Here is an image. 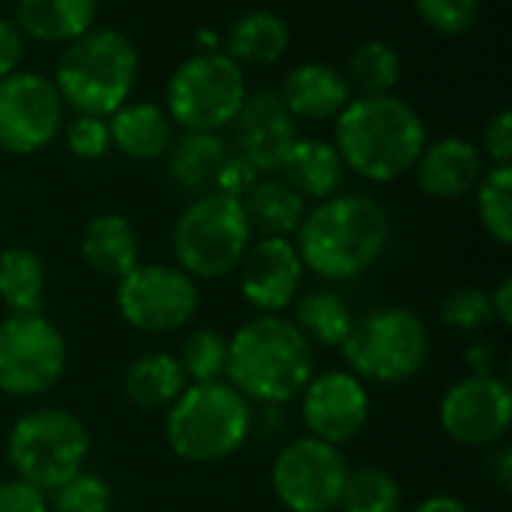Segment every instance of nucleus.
I'll use <instances>...</instances> for the list:
<instances>
[{"instance_id":"1","label":"nucleus","mask_w":512,"mask_h":512,"mask_svg":"<svg viewBox=\"0 0 512 512\" xmlns=\"http://www.w3.org/2000/svg\"><path fill=\"white\" fill-rule=\"evenodd\" d=\"M390 243V216L369 195H330L306 210L297 228V252L306 270L345 282L369 270Z\"/></svg>"},{"instance_id":"2","label":"nucleus","mask_w":512,"mask_h":512,"mask_svg":"<svg viewBox=\"0 0 512 512\" xmlns=\"http://www.w3.org/2000/svg\"><path fill=\"white\" fill-rule=\"evenodd\" d=\"M228 384L252 405H285L315 375V351L282 315H258L228 339Z\"/></svg>"},{"instance_id":"3","label":"nucleus","mask_w":512,"mask_h":512,"mask_svg":"<svg viewBox=\"0 0 512 512\" xmlns=\"http://www.w3.org/2000/svg\"><path fill=\"white\" fill-rule=\"evenodd\" d=\"M423 117L399 96H351L336 114V150L354 174L390 183L408 174L426 147Z\"/></svg>"},{"instance_id":"4","label":"nucleus","mask_w":512,"mask_h":512,"mask_svg":"<svg viewBox=\"0 0 512 512\" xmlns=\"http://www.w3.org/2000/svg\"><path fill=\"white\" fill-rule=\"evenodd\" d=\"M138 81V51L129 36L111 27H90L72 39L54 72V87L75 114L111 117L129 102Z\"/></svg>"},{"instance_id":"5","label":"nucleus","mask_w":512,"mask_h":512,"mask_svg":"<svg viewBox=\"0 0 512 512\" xmlns=\"http://www.w3.org/2000/svg\"><path fill=\"white\" fill-rule=\"evenodd\" d=\"M252 429L249 402L228 384H189L165 417L171 453L192 465H213L234 456Z\"/></svg>"},{"instance_id":"6","label":"nucleus","mask_w":512,"mask_h":512,"mask_svg":"<svg viewBox=\"0 0 512 512\" xmlns=\"http://www.w3.org/2000/svg\"><path fill=\"white\" fill-rule=\"evenodd\" d=\"M342 357L360 381L402 384L420 375L429 360V330L423 318L405 306H378L354 318Z\"/></svg>"},{"instance_id":"7","label":"nucleus","mask_w":512,"mask_h":512,"mask_svg":"<svg viewBox=\"0 0 512 512\" xmlns=\"http://www.w3.org/2000/svg\"><path fill=\"white\" fill-rule=\"evenodd\" d=\"M90 453V432L66 408H39L24 414L6 441L15 477L51 495L69 477L84 471Z\"/></svg>"},{"instance_id":"8","label":"nucleus","mask_w":512,"mask_h":512,"mask_svg":"<svg viewBox=\"0 0 512 512\" xmlns=\"http://www.w3.org/2000/svg\"><path fill=\"white\" fill-rule=\"evenodd\" d=\"M252 240L240 198L207 192L198 195L174 222L171 249L177 267L192 279H219L240 267Z\"/></svg>"},{"instance_id":"9","label":"nucleus","mask_w":512,"mask_h":512,"mask_svg":"<svg viewBox=\"0 0 512 512\" xmlns=\"http://www.w3.org/2000/svg\"><path fill=\"white\" fill-rule=\"evenodd\" d=\"M246 93V75L228 54H195L174 69L165 114L183 132H219L234 123Z\"/></svg>"},{"instance_id":"10","label":"nucleus","mask_w":512,"mask_h":512,"mask_svg":"<svg viewBox=\"0 0 512 512\" xmlns=\"http://www.w3.org/2000/svg\"><path fill=\"white\" fill-rule=\"evenodd\" d=\"M66 363V339L42 312L0 321V393L18 399L42 396L57 387Z\"/></svg>"},{"instance_id":"11","label":"nucleus","mask_w":512,"mask_h":512,"mask_svg":"<svg viewBox=\"0 0 512 512\" xmlns=\"http://www.w3.org/2000/svg\"><path fill=\"white\" fill-rule=\"evenodd\" d=\"M348 474L342 447L306 435L279 450L270 483L288 512H333L339 510Z\"/></svg>"},{"instance_id":"12","label":"nucleus","mask_w":512,"mask_h":512,"mask_svg":"<svg viewBox=\"0 0 512 512\" xmlns=\"http://www.w3.org/2000/svg\"><path fill=\"white\" fill-rule=\"evenodd\" d=\"M117 312L141 333H174L198 312V285L171 264H138L117 279Z\"/></svg>"},{"instance_id":"13","label":"nucleus","mask_w":512,"mask_h":512,"mask_svg":"<svg viewBox=\"0 0 512 512\" xmlns=\"http://www.w3.org/2000/svg\"><path fill=\"white\" fill-rule=\"evenodd\" d=\"M63 108L54 81L39 72L0 78V150L12 156L45 150L63 126Z\"/></svg>"},{"instance_id":"14","label":"nucleus","mask_w":512,"mask_h":512,"mask_svg":"<svg viewBox=\"0 0 512 512\" xmlns=\"http://www.w3.org/2000/svg\"><path fill=\"white\" fill-rule=\"evenodd\" d=\"M441 426L462 447H492L512 426V396L498 375H468L441 399Z\"/></svg>"},{"instance_id":"15","label":"nucleus","mask_w":512,"mask_h":512,"mask_svg":"<svg viewBox=\"0 0 512 512\" xmlns=\"http://www.w3.org/2000/svg\"><path fill=\"white\" fill-rule=\"evenodd\" d=\"M369 408L366 384L345 369L312 375L300 393V417L309 435L333 447L354 441L366 429Z\"/></svg>"},{"instance_id":"16","label":"nucleus","mask_w":512,"mask_h":512,"mask_svg":"<svg viewBox=\"0 0 512 512\" xmlns=\"http://www.w3.org/2000/svg\"><path fill=\"white\" fill-rule=\"evenodd\" d=\"M303 261L288 237H261L240 261V294L261 315L288 309L303 285Z\"/></svg>"},{"instance_id":"17","label":"nucleus","mask_w":512,"mask_h":512,"mask_svg":"<svg viewBox=\"0 0 512 512\" xmlns=\"http://www.w3.org/2000/svg\"><path fill=\"white\" fill-rule=\"evenodd\" d=\"M234 141L237 153L249 159L258 174L279 171L285 153L297 141V120L291 117L276 90L261 87L246 93L234 117Z\"/></svg>"},{"instance_id":"18","label":"nucleus","mask_w":512,"mask_h":512,"mask_svg":"<svg viewBox=\"0 0 512 512\" xmlns=\"http://www.w3.org/2000/svg\"><path fill=\"white\" fill-rule=\"evenodd\" d=\"M414 171L426 195L450 201L477 189L480 177L486 174V162H483V153L471 141L450 135L432 144L426 141L423 153L414 162Z\"/></svg>"},{"instance_id":"19","label":"nucleus","mask_w":512,"mask_h":512,"mask_svg":"<svg viewBox=\"0 0 512 512\" xmlns=\"http://www.w3.org/2000/svg\"><path fill=\"white\" fill-rule=\"evenodd\" d=\"M279 99L294 120H327L351 102V87L330 63H300L285 75Z\"/></svg>"},{"instance_id":"20","label":"nucleus","mask_w":512,"mask_h":512,"mask_svg":"<svg viewBox=\"0 0 512 512\" xmlns=\"http://www.w3.org/2000/svg\"><path fill=\"white\" fill-rule=\"evenodd\" d=\"M105 120L111 132V147L138 162L165 156L174 141L171 117L165 114V108L153 102H126Z\"/></svg>"},{"instance_id":"21","label":"nucleus","mask_w":512,"mask_h":512,"mask_svg":"<svg viewBox=\"0 0 512 512\" xmlns=\"http://www.w3.org/2000/svg\"><path fill=\"white\" fill-rule=\"evenodd\" d=\"M99 12V0H18L15 24L45 45H69L84 36Z\"/></svg>"},{"instance_id":"22","label":"nucleus","mask_w":512,"mask_h":512,"mask_svg":"<svg viewBox=\"0 0 512 512\" xmlns=\"http://www.w3.org/2000/svg\"><path fill=\"white\" fill-rule=\"evenodd\" d=\"M81 258L105 279H123L138 267V234L120 213H99L81 234Z\"/></svg>"},{"instance_id":"23","label":"nucleus","mask_w":512,"mask_h":512,"mask_svg":"<svg viewBox=\"0 0 512 512\" xmlns=\"http://www.w3.org/2000/svg\"><path fill=\"white\" fill-rule=\"evenodd\" d=\"M168 177L186 195H207L216 186L228 147L216 132H183L168 147Z\"/></svg>"},{"instance_id":"24","label":"nucleus","mask_w":512,"mask_h":512,"mask_svg":"<svg viewBox=\"0 0 512 512\" xmlns=\"http://www.w3.org/2000/svg\"><path fill=\"white\" fill-rule=\"evenodd\" d=\"M279 171H282V180L294 192H300L303 198L324 201V198L336 195V189L342 186L345 162H342L336 144L321 141V138H306V141L291 144Z\"/></svg>"},{"instance_id":"25","label":"nucleus","mask_w":512,"mask_h":512,"mask_svg":"<svg viewBox=\"0 0 512 512\" xmlns=\"http://www.w3.org/2000/svg\"><path fill=\"white\" fill-rule=\"evenodd\" d=\"M240 204L249 228L261 237H291L306 216V198L282 177H258Z\"/></svg>"},{"instance_id":"26","label":"nucleus","mask_w":512,"mask_h":512,"mask_svg":"<svg viewBox=\"0 0 512 512\" xmlns=\"http://www.w3.org/2000/svg\"><path fill=\"white\" fill-rule=\"evenodd\" d=\"M186 387H189V378H186L180 360L168 351L141 354L138 360H132L126 366V375H123L126 399L144 411L171 408Z\"/></svg>"},{"instance_id":"27","label":"nucleus","mask_w":512,"mask_h":512,"mask_svg":"<svg viewBox=\"0 0 512 512\" xmlns=\"http://www.w3.org/2000/svg\"><path fill=\"white\" fill-rule=\"evenodd\" d=\"M288 42H291V30L276 12L252 9V12H243L231 24L222 54H228L240 69L267 66V63H276L288 51Z\"/></svg>"},{"instance_id":"28","label":"nucleus","mask_w":512,"mask_h":512,"mask_svg":"<svg viewBox=\"0 0 512 512\" xmlns=\"http://www.w3.org/2000/svg\"><path fill=\"white\" fill-rule=\"evenodd\" d=\"M45 264L33 249L9 246L0 252V303L9 315L42 312Z\"/></svg>"},{"instance_id":"29","label":"nucleus","mask_w":512,"mask_h":512,"mask_svg":"<svg viewBox=\"0 0 512 512\" xmlns=\"http://www.w3.org/2000/svg\"><path fill=\"white\" fill-rule=\"evenodd\" d=\"M294 327L306 336V342L315 348H339L354 324V312L345 303L342 294L336 291H309L306 297H300L297 303V315L291 318Z\"/></svg>"},{"instance_id":"30","label":"nucleus","mask_w":512,"mask_h":512,"mask_svg":"<svg viewBox=\"0 0 512 512\" xmlns=\"http://www.w3.org/2000/svg\"><path fill=\"white\" fill-rule=\"evenodd\" d=\"M402 78V60L393 45L375 39L363 42L348 60V87L360 96H390Z\"/></svg>"},{"instance_id":"31","label":"nucleus","mask_w":512,"mask_h":512,"mask_svg":"<svg viewBox=\"0 0 512 512\" xmlns=\"http://www.w3.org/2000/svg\"><path fill=\"white\" fill-rule=\"evenodd\" d=\"M339 507L345 512H399L402 486L390 471L366 465L348 474Z\"/></svg>"},{"instance_id":"32","label":"nucleus","mask_w":512,"mask_h":512,"mask_svg":"<svg viewBox=\"0 0 512 512\" xmlns=\"http://www.w3.org/2000/svg\"><path fill=\"white\" fill-rule=\"evenodd\" d=\"M477 216L489 237L512 243V165H492L477 183Z\"/></svg>"},{"instance_id":"33","label":"nucleus","mask_w":512,"mask_h":512,"mask_svg":"<svg viewBox=\"0 0 512 512\" xmlns=\"http://www.w3.org/2000/svg\"><path fill=\"white\" fill-rule=\"evenodd\" d=\"M177 360H180L189 384L222 381L225 369H228V339L210 327H198L186 336Z\"/></svg>"},{"instance_id":"34","label":"nucleus","mask_w":512,"mask_h":512,"mask_svg":"<svg viewBox=\"0 0 512 512\" xmlns=\"http://www.w3.org/2000/svg\"><path fill=\"white\" fill-rule=\"evenodd\" d=\"M54 510L57 512H111L114 510V495L111 486L90 471H78L69 477L60 489L51 492Z\"/></svg>"},{"instance_id":"35","label":"nucleus","mask_w":512,"mask_h":512,"mask_svg":"<svg viewBox=\"0 0 512 512\" xmlns=\"http://www.w3.org/2000/svg\"><path fill=\"white\" fill-rule=\"evenodd\" d=\"M441 321L459 333H480L495 324L489 294L483 288H456L441 303Z\"/></svg>"},{"instance_id":"36","label":"nucleus","mask_w":512,"mask_h":512,"mask_svg":"<svg viewBox=\"0 0 512 512\" xmlns=\"http://www.w3.org/2000/svg\"><path fill=\"white\" fill-rule=\"evenodd\" d=\"M423 24L441 36H462L477 24L480 0H414Z\"/></svg>"},{"instance_id":"37","label":"nucleus","mask_w":512,"mask_h":512,"mask_svg":"<svg viewBox=\"0 0 512 512\" xmlns=\"http://www.w3.org/2000/svg\"><path fill=\"white\" fill-rule=\"evenodd\" d=\"M66 147L75 159H102L111 150V132L105 117L78 114L66 129Z\"/></svg>"},{"instance_id":"38","label":"nucleus","mask_w":512,"mask_h":512,"mask_svg":"<svg viewBox=\"0 0 512 512\" xmlns=\"http://www.w3.org/2000/svg\"><path fill=\"white\" fill-rule=\"evenodd\" d=\"M258 177L261 174L255 171V165L249 159H243L240 153H228L225 165L219 168L213 192H222V195H231V198H243L255 186Z\"/></svg>"},{"instance_id":"39","label":"nucleus","mask_w":512,"mask_h":512,"mask_svg":"<svg viewBox=\"0 0 512 512\" xmlns=\"http://www.w3.org/2000/svg\"><path fill=\"white\" fill-rule=\"evenodd\" d=\"M0 512H48V495L24 480L0 483Z\"/></svg>"},{"instance_id":"40","label":"nucleus","mask_w":512,"mask_h":512,"mask_svg":"<svg viewBox=\"0 0 512 512\" xmlns=\"http://www.w3.org/2000/svg\"><path fill=\"white\" fill-rule=\"evenodd\" d=\"M483 141H486V153H489V159H492L495 165H510L512 162V111L510 108L498 111V114L489 120Z\"/></svg>"},{"instance_id":"41","label":"nucleus","mask_w":512,"mask_h":512,"mask_svg":"<svg viewBox=\"0 0 512 512\" xmlns=\"http://www.w3.org/2000/svg\"><path fill=\"white\" fill-rule=\"evenodd\" d=\"M24 57V33L15 21L0 15V78L18 72V63Z\"/></svg>"},{"instance_id":"42","label":"nucleus","mask_w":512,"mask_h":512,"mask_svg":"<svg viewBox=\"0 0 512 512\" xmlns=\"http://www.w3.org/2000/svg\"><path fill=\"white\" fill-rule=\"evenodd\" d=\"M498 348L492 342H474L468 351H465V363L471 369V375H495L498 369Z\"/></svg>"},{"instance_id":"43","label":"nucleus","mask_w":512,"mask_h":512,"mask_svg":"<svg viewBox=\"0 0 512 512\" xmlns=\"http://www.w3.org/2000/svg\"><path fill=\"white\" fill-rule=\"evenodd\" d=\"M489 303H492V315H495V321L498 324H504V327H510L512 324V282L510 279H504L492 294H489Z\"/></svg>"},{"instance_id":"44","label":"nucleus","mask_w":512,"mask_h":512,"mask_svg":"<svg viewBox=\"0 0 512 512\" xmlns=\"http://www.w3.org/2000/svg\"><path fill=\"white\" fill-rule=\"evenodd\" d=\"M489 474H492V480H495V486H498L501 492H510V486H512V450L510 447H501V450L495 453V459H492V465H489Z\"/></svg>"},{"instance_id":"45","label":"nucleus","mask_w":512,"mask_h":512,"mask_svg":"<svg viewBox=\"0 0 512 512\" xmlns=\"http://www.w3.org/2000/svg\"><path fill=\"white\" fill-rule=\"evenodd\" d=\"M414 512H471V507L465 501L453 498V495H432Z\"/></svg>"},{"instance_id":"46","label":"nucleus","mask_w":512,"mask_h":512,"mask_svg":"<svg viewBox=\"0 0 512 512\" xmlns=\"http://www.w3.org/2000/svg\"><path fill=\"white\" fill-rule=\"evenodd\" d=\"M219 45H222V42H219V33H213V30H201V33H198V48H201L198 54L219 51Z\"/></svg>"}]
</instances>
